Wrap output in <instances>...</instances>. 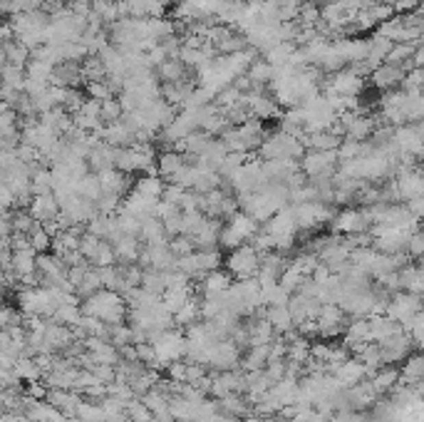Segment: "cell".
I'll return each mask as SVG.
<instances>
[{"mask_svg": "<svg viewBox=\"0 0 424 422\" xmlns=\"http://www.w3.org/2000/svg\"><path fill=\"white\" fill-rule=\"evenodd\" d=\"M238 360H241V353H238V345L234 340H216L209 348V355H206V365L219 368V371H234Z\"/></svg>", "mask_w": 424, "mask_h": 422, "instance_id": "obj_12", "label": "cell"}, {"mask_svg": "<svg viewBox=\"0 0 424 422\" xmlns=\"http://www.w3.org/2000/svg\"><path fill=\"white\" fill-rule=\"evenodd\" d=\"M246 75L251 78V82H253V90H268V84L273 82V78H275V67L261 55V58H255L253 62H251Z\"/></svg>", "mask_w": 424, "mask_h": 422, "instance_id": "obj_27", "label": "cell"}, {"mask_svg": "<svg viewBox=\"0 0 424 422\" xmlns=\"http://www.w3.org/2000/svg\"><path fill=\"white\" fill-rule=\"evenodd\" d=\"M186 191L189 189H184V187H179V184H166V189H164V202H169V204H174V207H179L182 204V199L186 196Z\"/></svg>", "mask_w": 424, "mask_h": 422, "instance_id": "obj_51", "label": "cell"}, {"mask_svg": "<svg viewBox=\"0 0 424 422\" xmlns=\"http://www.w3.org/2000/svg\"><path fill=\"white\" fill-rule=\"evenodd\" d=\"M144 246L139 244V236H124L119 244H114V253H117V263H124V266H132L142 259Z\"/></svg>", "mask_w": 424, "mask_h": 422, "instance_id": "obj_29", "label": "cell"}, {"mask_svg": "<svg viewBox=\"0 0 424 422\" xmlns=\"http://www.w3.org/2000/svg\"><path fill=\"white\" fill-rule=\"evenodd\" d=\"M184 164H186V156H184L179 150H162L159 152V159H157V174L169 184L171 179L182 172Z\"/></svg>", "mask_w": 424, "mask_h": 422, "instance_id": "obj_21", "label": "cell"}, {"mask_svg": "<svg viewBox=\"0 0 424 422\" xmlns=\"http://www.w3.org/2000/svg\"><path fill=\"white\" fill-rule=\"evenodd\" d=\"M30 60H33V50L23 45L20 40H10V43H3V62H10V65L23 67V70H25Z\"/></svg>", "mask_w": 424, "mask_h": 422, "instance_id": "obj_32", "label": "cell"}, {"mask_svg": "<svg viewBox=\"0 0 424 422\" xmlns=\"http://www.w3.org/2000/svg\"><path fill=\"white\" fill-rule=\"evenodd\" d=\"M99 182H102V191L105 194H114V196H127L134 187L132 176L127 172H119V169H107L99 174Z\"/></svg>", "mask_w": 424, "mask_h": 422, "instance_id": "obj_17", "label": "cell"}, {"mask_svg": "<svg viewBox=\"0 0 424 422\" xmlns=\"http://www.w3.org/2000/svg\"><path fill=\"white\" fill-rule=\"evenodd\" d=\"M85 92H87V97L97 99V102H107V99H112V97H119L117 87H114V84H112L110 80H99V82H87Z\"/></svg>", "mask_w": 424, "mask_h": 422, "instance_id": "obj_36", "label": "cell"}, {"mask_svg": "<svg viewBox=\"0 0 424 422\" xmlns=\"http://www.w3.org/2000/svg\"><path fill=\"white\" fill-rule=\"evenodd\" d=\"M142 288H147L149 293H157V296H164V291H166V271L147 268V271H144Z\"/></svg>", "mask_w": 424, "mask_h": 422, "instance_id": "obj_42", "label": "cell"}, {"mask_svg": "<svg viewBox=\"0 0 424 422\" xmlns=\"http://www.w3.org/2000/svg\"><path fill=\"white\" fill-rule=\"evenodd\" d=\"M102 139L112 147H134L139 142V132L137 127H132L127 119H119V122H112V124H105V132H102Z\"/></svg>", "mask_w": 424, "mask_h": 422, "instance_id": "obj_16", "label": "cell"}, {"mask_svg": "<svg viewBox=\"0 0 424 422\" xmlns=\"http://www.w3.org/2000/svg\"><path fill=\"white\" fill-rule=\"evenodd\" d=\"M293 209V216L298 221V234H315L318 228L327 226V224H333L335 214L333 211V204H325V202H303V204H290Z\"/></svg>", "mask_w": 424, "mask_h": 422, "instance_id": "obj_4", "label": "cell"}, {"mask_svg": "<svg viewBox=\"0 0 424 422\" xmlns=\"http://www.w3.org/2000/svg\"><path fill=\"white\" fill-rule=\"evenodd\" d=\"M162 3H164L166 8H177L179 3H182V0H162Z\"/></svg>", "mask_w": 424, "mask_h": 422, "instance_id": "obj_52", "label": "cell"}, {"mask_svg": "<svg viewBox=\"0 0 424 422\" xmlns=\"http://www.w3.org/2000/svg\"><path fill=\"white\" fill-rule=\"evenodd\" d=\"M107 340H110L112 345H117L119 351L122 348H127V345L134 340V333H132V325H110V336H107Z\"/></svg>", "mask_w": 424, "mask_h": 422, "instance_id": "obj_46", "label": "cell"}, {"mask_svg": "<svg viewBox=\"0 0 424 422\" xmlns=\"http://www.w3.org/2000/svg\"><path fill=\"white\" fill-rule=\"evenodd\" d=\"M27 241H30V246H33L38 253H47L55 246V236L50 234V228H47L45 224H38V226L27 234Z\"/></svg>", "mask_w": 424, "mask_h": 422, "instance_id": "obj_35", "label": "cell"}, {"mask_svg": "<svg viewBox=\"0 0 424 422\" xmlns=\"http://www.w3.org/2000/svg\"><path fill=\"white\" fill-rule=\"evenodd\" d=\"M82 78H85V82H99V80H107V67L99 55H90V58L82 62Z\"/></svg>", "mask_w": 424, "mask_h": 422, "instance_id": "obj_37", "label": "cell"}, {"mask_svg": "<svg viewBox=\"0 0 424 422\" xmlns=\"http://www.w3.org/2000/svg\"><path fill=\"white\" fill-rule=\"evenodd\" d=\"M305 281H308L305 273H301L298 268L293 266V263H290V266H288L286 271H283V276H281V286L286 288L288 293H295V291H301Z\"/></svg>", "mask_w": 424, "mask_h": 422, "instance_id": "obj_45", "label": "cell"}, {"mask_svg": "<svg viewBox=\"0 0 424 422\" xmlns=\"http://www.w3.org/2000/svg\"><path fill=\"white\" fill-rule=\"evenodd\" d=\"M318 325H320V338H335L338 333H345V308L338 303H323L318 313Z\"/></svg>", "mask_w": 424, "mask_h": 422, "instance_id": "obj_13", "label": "cell"}, {"mask_svg": "<svg viewBox=\"0 0 424 422\" xmlns=\"http://www.w3.org/2000/svg\"><path fill=\"white\" fill-rule=\"evenodd\" d=\"M169 248H171L174 253H177V259H182V256H189V253L196 251V241L191 239V236H186V234L171 236Z\"/></svg>", "mask_w": 424, "mask_h": 422, "instance_id": "obj_49", "label": "cell"}, {"mask_svg": "<svg viewBox=\"0 0 424 422\" xmlns=\"http://www.w3.org/2000/svg\"><path fill=\"white\" fill-rule=\"evenodd\" d=\"M379 348H382V360H385V365H392V363H397V360L410 355L412 340L405 331H399L397 336H392L390 340H385Z\"/></svg>", "mask_w": 424, "mask_h": 422, "instance_id": "obj_22", "label": "cell"}, {"mask_svg": "<svg viewBox=\"0 0 424 422\" xmlns=\"http://www.w3.org/2000/svg\"><path fill=\"white\" fill-rule=\"evenodd\" d=\"M320 308H323V303L318 298H313V296H305V293H293L290 301H288V311L293 316L295 325H303L308 320H318Z\"/></svg>", "mask_w": 424, "mask_h": 422, "instance_id": "obj_15", "label": "cell"}, {"mask_svg": "<svg viewBox=\"0 0 424 422\" xmlns=\"http://www.w3.org/2000/svg\"><path fill=\"white\" fill-rule=\"evenodd\" d=\"M82 311H85V316H95V318H99L107 325H119V323H124L127 316H129V303L124 301L122 293L107 291L105 288V291H99V293H95V296H90V298H85Z\"/></svg>", "mask_w": 424, "mask_h": 422, "instance_id": "obj_1", "label": "cell"}, {"mask_svg": "<svg viewBox=\"0 0 424 422\" xmlns=\"http://www.w3.org/2000/svg\"><path fill=\"white\" fill-rule=\"evenodd\" d=\"M199 316H201V303L196 298H191L184 308H179V311L174 313V323H177L179 328H191Z\"/></svg>", "mask_w": 424, "mask_h": 422, "instance_id": "obj_39", "label": "cell"}, {"mask_svg": "<svg viewBox=\"0 0 424 422\" xmlns=\"http://www.w3.org/2000/svg\"><path fill=\"white\" fill-rule=\"evenodd\" d=\"M105 291V283H102V276H99V268H90L85 276V281L77 286V296H85V298H90V296H95V293Z\"/></svg>", "mask_w": 424, "mask_h": 422, "instance_id": "obj_41", "label": "cell"}, {"mask_svg": "<svg viewBox=\"0 0 424 422\" xmlns=\"http://www.w3.org/2000/svg\"><path fill=\"white\" fill-rule=\"evenodd\" d=\"M27 211L33 214V219L38 221V224H53V221L60 219V214H62V204L58 202V196L55 194H38L30 199V204H27Z\"/></svg>", "mask_w": 424, "mask_h": 422, "instance_id": "obj_14", "label": "cell"}, {"mask_svg": "<svg viewBox=\"0 0 424 422\" xmlns=\"http://www.w3.org/2000/svg\"><path fill=\"white\" fill-rule=\"evenodd\" d=\"M114 156H117V147H112V144H107L105 139H102V142L90 152L87 164H90V169L95 174H102L107 169H114Z\"/></svg>", "mask_w": 424, "mask_h": 422, "instance_id": "obj_24", "label": "cell"}, {"mask_svg": "<svg viewBox=\"0 0 424 422\" xmlns=\"http://www.w3.org/2000/svg\"><path fill=\"white\" fill-rule=\"evenodd\" d=\"M419 313H422V301H419V296H414V293H399L397 298L387 305V316H390L392 320H397V323L412 325Z\"/></svg>", "mask_w": 424, "mask_h": 422, "instance_id": "obj_11", "label": "cell"}, {"mask_svg": "<svg viewBox=\"0 0 424 422\" xmlns=\"http://www.w3.org/2000/svg\"><path fill=\"white\" fill-rule=\"evenodd\" d=\"M223 263V256L219 248H196L189 256L177 259V271L186 273L189 279H203L206 273L219 271Z\"/></svg>", "mask_w": 424, "mask_h": 422, "instance_id": "obj_5", "label": "cell"}, {"mask_svg": "<svg viewBox=\"0 0 424 422\" xmlns=\"http://www.w3.org/2000/svg\"><path fill=\"white\" fill-rule=\"evenodd\" d=\"M25 82H27V75L23 67H15L10 62H3V84H10L15 90L25 92Z\"/></svg>", "mask_w": 424, "mask_h": 422, "instance_id": "obj_43", "label": "cell"}, {"mask_svg": "<svg viewBox=\"0 0 424 422\" xmlns=\"http://www.w3.org/2000/svg\"><path fill=\"white\" fill-rule=\"evenodd\" d=\"M261 226L253 216H248L246 211H238L236 216H231L226 224H223L221 231V244L219 246L226 248V251H234L238 246H246V244H253V239L261 234Z\"/></svg>", "mask_w": 424, "mask_h": 422, "instance_id": "obj_2", "label": "cell"}, {"mask_svg": "<svg viewBox=\"0 0 424 422\" xmlns=\"http://www.w3.org/2000/svg\"><path fill=\"white\" fill-rule=\"evenodd\" d=\"M47 403H53L58 410H62L65 415L75 417L77 415V408L82 403V397L77 392H72V390H50L47 392Z\"/></svg>", "mask_w": 424, "mask_h": 422, "instance_id": "obj_31", "label": "cell"}, {"mask_svg": "<svg viewBox=\"0 0 424 422\" xmlns=\"http://www.w3.org/2000/svg\"><path fill=\"white\" fill-rule=\"evenodd\" d=\"M271 363V345H255L243 360V371H266Z\"/></svg>", "mask_w": 424, "mask_h": 422, "instance_id": "obj_34", "label": "cell"}, {"mask_svg": "<svg viewBox=\"0 0 424 422\" xmlns=\"http://www.w3.org/2000/svg\"><path fill=\"white\" fill-rule=\"evenodd\" d=\"M102 246H105V239H99V236L85 231V234H82V241H79V253L85 256V261H90L92 266H95V261H97Z\"/></svg>", "mask_w": 424, "mask_h": 422, "instance_id": "obj_38", "label": "cell"}, {"mask_svg": "<svg viewBox=\"0 0 424 422\" xmlns=\"http://www.w3.org/2000/svg\"><path fill=\"white\" fill-rule=\"evenodd\" d=\"M127 417H129L132 422H154V412H151L149 408H147V403L144 400H132L129 405H127Z\"/></svg>", "mask_w": 424, "mask_h": 422, "instance_id": "obj_48", "label": "cell"}, {"mask_svg": "<svg viewBox=\"0 0 424 422\" xmlns=\"http://www.w3.org/2000/svg\"><path fill=\"white\" fill-rule=\"evenodd\" d=\"M305 152H308V147L303 139L275 130V132H268L266 142H263L261 150H258V156L266 159V162L268 159H298V162H301Z\"/></svg>", "mask_w": 424, "mask_h": 422, "instance_id": "obj_3", "label": "cell"}, {"mask_svg": "<svg viewBox=\"0 0 424 422\" xmlns=\"http://www.w3.org/2000/svg\"><path fill=\"white\" fill-rule=\"evenodd\" d=\"M191 298H194V296H191V286H189V283H186V286L166 288V291H164V296H162L164 305H166L171 313H177L179 308H184V305L189 303Z\"/></svg>", "mask_w": 424, "mask_h": 422, "instance_id": "obj_33", "label": "cell"}, {"mask_svg": "<svg viewBox=\"0 0 424 422\" xmlns=\"http://www.w3.org/2000/svg\"><path fill=\"white\" fill-rule=\"evenodd\" d=\"M367 226H370L367 211L365 209H353V207L338 211L333 224H330L333 234H338V236H360L362 231H367Z\"/></svg>", "mask_w": 424, "mask_h": 422, "instance_id": "obj_9", "label": "cell"}, {"mask_svg": "<svg viewBox=\"0 0 424 422\" xmlns=\"http://www.w3.org/2000/svg\"><path fill=\"white\" fill-rule=\"evenodd\" d=\"M263 318L273 325V331L278 333V336H286V333H290V328L295 325L293 316H290V311H288V305H268L266 316H263Z\"/></svg>", "mask_w": 424, "mask_h": 422, "instance_id": "obj_30", "label": "cell"}, {"mask_svg": "<svg viewBox=\"0 0 424 422\" xmlns=\"http://www.w3.org/2000/svg\"><path fill=\"white\" fill-rule=\"evenodd\" d=\"M261 259L263 253L253 246V244H246V246H238L229 253L226 259V268L234 279L246 281V279H255L258 276V268H261Z\"/></svg>", "mask_w": 424, "mask_h": 422, "instance_id": "obj_6", "label": "cell"}, {"mask_svg": "<svg viewBox=\"0 0 424 422\" xmlns=\"http://www.w3.org/2000/svg\"><path fill=\"white\" fill-rule=\"evenodd\" d=\"M340 167L338 152H318L308 150L301 159V169L308 179H325V176H335Z\"/></svg>", "mask_w": 424, "mask_h": 422, "instance_id": "obj_7", "label": "cell"}, {"mask_svg": "<svg viewBox=\"0 0 424 422\" xmlns=\"http://www.w3.org/2000/svg\"><path fill=\"white\" fill-rule=\"evenodd\" d=\"M308 150H318V152H338L342 144V137L335 134L333 130H323V132H305L303 137Z\"/></svg>", "mask_w": 424, "mask_h": 422, "instance_id": "obj_26", "label": "cell"}, {"mask_svg": "<svg viewBox=\"0 0 424 422\" xmlns=\"http://www.w3.org/2000/svg\"><path fill=\"white\" fill-rule=\"evenodd\" d=\"M405 75H407L405 67L390 65V62H382V65H377L370 72L372 84H375L377 90H392V87H397V84H402Z\"/></svg>", "mask_w": 424, "mask_h": 422, "instance_id": "obj_20", "label": "cell"}, {"mask_svg": "<svg viewBox=\"0 0 424 422\" xmlns=\"http://www.w3.org/2000/svg\"><path fill=\"white\" fill-rule=\"evenodd\" d=\"M171 241L169 231L164 226V221L151 216V219L142 221V244L144 246H166Z\"/></svg>", "mask_w": 424, "mask_h": 422, "instance_id": "obj_25", "label": "cell"}, {"mask_svg": "<svg viewBox=\"0 0 424 422\" xmlns=\"http://www.w3.org/2000/svg\"><path fill=\"white\" fill-rule=\"evenodd\" d=\"M82 82H85V78H82V62H60V65H55L53 84L79 90Z\"/></svg>", "mask_w": 424, "mask_h": 422, "instance_id": "obj_23", "label": "cell"}, {"mask_svg": "<svg viewBox=\"0 0 424 422\" xmlns=\"http://www.w3.org/2000/svg\"><path fill=\"white\" fill-rule=\"evenodd\" d=\"M75 417H79L82 422H107L105 420V410H102V403H87V400H82L79 403V408H77V415Z\"/></svg>", "mask_w": 424, "mask_h": 422, "instance_id": "obj_44", "label": "cell"}, {"mask_svg": "<svg viewBox=\"0 0 424 422\" xmlns=\"http://www.w3.org/2000/svg\"><path fill=\"white\" fill-rule=\"evenodd\" d=\"M164 189H166V182H164L159 174H142L137 182H134L132 191L147 196V199H151V202H159V199L164 196Z\"/></svg>", "mask_w": 424, "mask_h": 422, "instance_id": "obj_28", "label": "cell"}, {"mask_svg": "<svg viewBox=\"0 0 424 422\" xmlns=\"http://www.w3.org/2000/svg\"><path fill=\"white\" fill-rule=\"evenodd\" d=\"M333 375L338 377L342 388H353V385L362 383V380H365V375H370V371L365 368V363H362V360H350V357H347L345 363L335 365Z\"/></svg>", "mask_w": 424, "mask_h": 422, "instance_id": "obj_19", "label": "cell"}, {"mask_svg": "<svg viewBox=\"0 0 424 422\" xmlns=\"http://www.w3.org/2000/svg\"><path fill=\"white\" fill-rule=\"evenodd\" d=\"M424 377V357H412L410 363L405 365V371H402V380L407 383H419Z\"/></svg>", "mask_w": 424, "mask_h": 422, "instance_id": "obj_50", "label": "cell"}, {"mask_svg": "<svg viewBox=\"0 0 424 422\" xmlns=\"http://www.w3.org/2000/svg\"><path fill=\"white\" fill-rule=\"evenodd\" d=\"M151 345H154V351H157L159 360H162V365H171V363H179L182 357H186V351H189V345H186V336L179 331H164L159 333L154 340H151Z\"/></svg>", "mask_w": 424, "mask_h": 422, "instance_id": "obj_8", "label": "cell"}, {"mask_svg": "<svg viewBox=\"0 0 424 422\" xmlns=\"http://www.w3.org/2000/svg\"><path fill=\"white\" fill-rule=\"evenodd\" d=\"M234 286V276L226 271H211L201 279V296L203 298H221L223 293Z\"/></svg>", "mask_w": 424, "mask_h": 422, "instance_id": "obj_18", "label": "cell"}, {"mask_svg": "<svg viewBox=\"0 0 424 422\" xmlns=\"http://www.w3.org/2000/svg\"><path fill=\"white\" fill-rule=\"evenodd\" d=\"M124 115H127V112H124L119 97H112V99H107V102H102V122H105V124L119 122Z\"/></svg>", "mask_w": 424, "mask_h": 422, "instance_id": "obj_47", "label": "cell"}, {"mask_svg": "<svg viewBox=\"0 0 424 422\" xmlns=\"http://www.w3.org/2000/svg\"><path fill=\"white\" fill-rule=\"evenodd\" d=\"M243 104L248 107L251 117L261 119V122H271V119H281V104L275 102L273 95H268V90H253L243 97Z\"/></svg>", "mask_w": 424, "mask_h": 422, "instance_id": "obj_10", "label": "cell"}, {"mask_svg": "<svg viewBox=\"0 0 424 422\" xmlns=\"http://www.w3.org/2000/svg\"><path fill=\"white\" fill-rule=\"evenodd\" d=\"M219 405H221V408L226 410V415H231V417H248L251 415V410H248V397L243 400V397H238V392H236V395L221 397Z\"/></svg>", "mask_w": 424, "mask_h": 422, "instance_id": "obj_40", "label": "cell"}]
</instances>
